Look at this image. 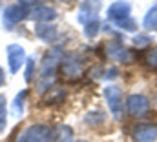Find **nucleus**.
<instances>
[{"label": "nucleus", "instance_id": "obj_1", "mask_svg": "<svg viewBox=\"0 0 157 142\" xmlns=\"http://www.w3.org/2000/svg\"><path fill=\"white\" fill-rule=\"evenodd\" d=\"M60 57H62V51L59 47H53L51 51L46 53V57L42 60V68H40V89H44L46 84L51 82V78L55 77V69L59 66Z\"/></svg>", "mask_w": 157, "mask_h": 142}, {"label": "nucleus", "instance_id": "obj_2", "mask_svg": "<svg viewBox=\"0 0 157 142\" xmlns=\"http://www.w3.org/2000/svg\"><path fill=\"white\" fill-rule=\"evenodd\" d=\"M51 139H53V131L49 126L44 124L29 126L22 135V142H51Z\"/></svg>", "mask_w": 157, "mask_h": 142}, {"label": "nucleus", "instance_id": "obj_3", "mask_svg": "<svg viewBox=\"0 0 157 142\" xmlns=\"http://www.w3.org/2000/svg\"><path fill=\"white\" fill-rule=\"evenodd\" d=\"M28 9H29V4H26V2L6 7V11H4V28L6 29H13L15 24L20 22L28 15Z\"/></svg>", "mask_w": 157, "mask_h": 142}, {"label": "nucleus", "instance_id": "obj_4", "mask_svg": "<svg viewBox=\"0 0 157 142\" xmlns=\"http://www.w3.org/2000/svg\"><path fill=\"white\" fill-rule=\"evenodd\" d=\"M104 97H106V102H108V107L112 111V115L115 118H121V111H122V93L121 89L115 88V86H110L104 89Z\"/></svg>", "mask_w": 157, "mask_h": 142}, {"label": "nucleus", "instance_id": "obj_5", "mask_svg": "<svg viewBox=\"0 0 157 142\" xmlns=\"http://www.w3.org/2000/svg\"><path fill=\"white\" fill-rule=\"evenodd\" d=\"M106 55L117 62H122V64H130L133 60V55L130 53V49H126L121 42H110L106 46Z\"/></svg>", "mask_w": 157, "mask_h": 142}, {"label": "nucleus", "instance_id": "obj_6", "mask_svg": "<svg viewBox=\"0 0 157 142\" xmlns=\"http://www.w3.org/2000/svg\"><path fill=\"white\" fill-rule=\"evenodd\" d=\"M126 107H128V113L132 117H143V115L148 113L150 102L144 95H132L126 102Z\"/></svg>", "mask_w": 157, "mask_h": 142}, {"label": "nucleus", "instance_id": "obj_7", "mask_svg": "<svg viewBox=\"0 0 157 142\" xmlns=\"http://www.w3.org/2000/svg\"><path fill=\"white\" fill-rule=\"evenodd\" d=\"M60 64H62V66H60V68H62V75H64L66 78L77 80L78 77H80V73H82V64H78V58L75 55L64 57Z\"/></svg>", "mask_w": 157, "mask_h": 142}, {"label": "nucleus", "instance_id": "obj_8", "mask_svg": "<svg viewBox=\"0 0 157 142\" xmlns=\"http://www.w3.org/2000/svg\"><path fill=\"white\" fill-rule=\"evenodd\" d=\"M24 58H26V53L22 46H17V44L7 46V64L11 73H17L20 69V66L24 64Z\"/></svg>", "mask_w": 157, "mask_h": 142}, {"label": "nucleus", "instance_id": "obj_9", "mask_svg": "<svg viewBox=\"0 0 157 142\" xmlns=\"http://www.w3.org/2000/svg\"><path fill=\"white\" fill-rule=\"evenodd\" d=\"M133 137L139 142H154L157 139V128L154 124H137L133 128Z\"/></svg>", "mask_w": 157, "mask_h": 142}, {"label": "nucleus", "instance_id": "obj_10", "mask_svg": "<svg viewBox=\"0 0 157 142\" xmlns=\"http://www.w3.org/2000/svg\"><path fill=\"white\" fill-rule=\"evenodd\" d=\"M130 17V4H112L110 9H108V18L115 24L117 20H122V18H128Z\"/></svg>", "mask_w": 157, "mask_h": 142}, {"label": "nucleus", "instance_id": "obj_11", "mask_svg": "<svg viewBox=\"0 0 157 142\" xmlns=\"http://www.w3.org/2000/svg\"><path fill=\"white\" fill-rule=\"evenodd\" d=\"M66 99V89L62 86H55L53 89H49L44 95V104L46 106H59L60 102H64Z\"/></svg>", "mask_w": 157, "mask_h": 142}, {"label": "nucleus", "instance_id": "obj_12", "mask_svg": "<svg viewBox=\"0 0 157 142\" xmlns=\"http://www.w3.org/2000/svg\"><path fill=\"white\" fill-rule=\"evenodd\" d=\"M55 17H57V11L51 9V7H48V6H37V7L33 9V13H31V18H33V20H37V22H46V24H49V20H53Z\"/></svg>", "mask_w": 157, "mask_h": 142}, {"label": "nucleus", "instance_id": "obj_13", "mask_svg": "<svg viewBox=\"0 0 157 142\" xmlns=\"http://www.w3.org/2000/svg\"><path fill=\"white\" fill-rule=\"evenodd\" d=\"M104 120H106V113L101 111V109L90 111V113H86V117H84V122H86L88 126H101V124H104Z\"/></svg>", "mask_w": 157, "mask_h": 142}, {"label": "nucleus", "instance_id": "obj_14", "mask_svg": "<svg viewBox=\"0 0 157 142\" xmlns=\"http://www.w3.org/2000/svg\"><path fill=\"white\" fill-rule=\"evenodd\" d=\"M37 35L42 38V40H55L57 38V29H55V26H49V24H39L37 26Z\"/></svg>", "mask_w": 157, "mask_h": 142}, {"label": "nucleus", "instance_id": "obj_15", "mask_svg": "<svg viewBox=\"0 0 157 142\" xmlns=\"http://www.w3.org/2000/svg\"><path fill=\"white\" fill-rule=\"evenodd\" d=\"M144 28L150 29V31H157V6H154L146 17H144Z\"/></svg>", "mask_w": 157, "mask_h": 142}, {"label": "nucleus", "instance_id": "obj_16", "mask_svg": "<svg viewBox=\"0 0 157 142\" xmlns=\"http://www.w3.org/2000/svg\"><path fill=\"white\" fill-rule=\"evenodd\" d=\"M26 95H28V91L24 89V91H20L18 95H17V99H15V102H13V117H20L22 115V111H24V99H26Z\"/></svg>", "mask_w": 157, "mask_h": 142}, {"label": "nucleus", "instance_id": "obj_17", "mask_svg": "<svg viewBox=\"0 0 157 142\" xmlns=\"http://www.w3.org/2000/svg\"><path fill=\"white\" fill-rule=\"evenodd\" d=\"M6 129V97L0 95V133Z\"/></svg>", "mask_w": 157, "mask_h": 142}, {"label": "nucleus", "instance_id": "obj_18", "mask_svg": "<svg viewBox=\"0 0 157 142\" xmlns=\"http://www.w3.org/2000/svg\"><path fill=\"white\" fill-rule=\"evenodd\" d=\"M99 26H101L99 20H93V22L86 24V26H84V33H86V36H95L97 31H99Z\"/></svg>", "mask_w": 157, "mask_h": 142}, {"label": "nucleus", "instance_id": "obj_19", "mask_svg": "<svg viewBox=\"0 0 157 142\" xmlns=\"http://www.w3.org/2000/svg\"><path fill=\"white\" fill-rule=\"evenodd\" d=\"M73 131L70 126H60V142H71Z\"/></svg>", "mask_w": 157, "mask_h": 142}, {"label": "nucleus", "instance_id": "obj_20", "mask_svg": "<svg viewBox=\"0 0 157 142\" xmlns=\"http://www.w3.org/2000/svg\"><path fill=\"white\" fill-rule=\"evenodd\" d=\"M146 64L148 66H152V68H157V47L155 49H150L148 53H146Z\"/></svg>", "mask_w": 157, "mask_h": 142}, {"label": "nucleus", "instance_id": "obj_21", "mask_svg": "<svg viewBox=\"0 0 157 142\" xmlns=\"http://www.w3.org/2000/svg\"><path fill=\"white\" fill-rule=\"evenodd\" d=\"M26 64H28V66H26L24 77H26V80H31V78H33V71H35V58H28Z\"/></svg>", "mask_w": 157, "mask_h": 142}, {"label": "nucleus", "instance_id": "obj_22", "mask_svg": "<svg viewBox=\"0 0 157 142\" xmlns=\"http://www.w3.org/2000/svg\"><path fill=\"white\" fill-rule=\"evenodd\" d=\"M133 42H135V46H137V47L141 49L143 46H146V44H150V36H144V35H137V36H135V40H133Z\"/></svg>", "mask_w": 157, "mask_h": 142}, {"label": "nucleus", "instance_id": "obj_23", "mask_svg": "<svg viewBox=\"0 0 157 142\" xmlns=\"http://www.w3.org/2000/svg\"><path fill=\"white\" fill-rule=\"evenodd\" d=\"M104 77L112 80V78H115V77H119V69H117V68H110V69L106 71V75H104Z\"/></svg>", "mask_w": 157, "mask_h": 142}, {"label": "nucleus", "instance_id": "obj_24", "mask_svg": "<svg viewBox=\"0 0 157 142\" xmlns=\"http://www.w3.org/2000/svg\"><path fill=\"white\" fill-rule=\"evenodd\" d=\"M4 78H6V77H4V69H2V68H0V86H2V84H4Z\"/></svg>", "mask_w": 157, "mask_h": 142}, {"label": "nucleus", "instance_id": "obj_25", "mask_svg": "<svg viewBox=\"0 0 157 142\" xmlns=\"http://www.w3.org/2000/svg\"><path fill=\"white\" fill-rule=\"evenodd\" d=\"M78 142H84V140H78Z\"/></svg>", "mask_w": 157, "mask_h": 142}]
</instances>
